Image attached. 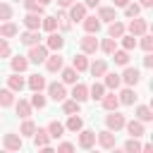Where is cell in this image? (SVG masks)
I'll return each mask as SVG.
<instances>
[{"label": "cell", "instance_id": "22", "mask_svg": "<svg viewBox=\"0 0 153 153\" xmlns=\"http://www.w3.org/2000/svg\"><path fill=\"white\" fill-rule=\"evenodd\" d=\"M45 76H41V74H31L29 79H26V86L31 88V91H43L45 88Z\"/></svg>", "mask_w": 153, "mask_h": 153}, {"label": "cell", "instance_id": "12", "mask_svg": "<svg viewBox=\"0 0 153 153\" xmlns=\"http://www.w3.org/2000/svg\"><path fill=\"white\" fill-rule=\"evenodd\" d=\"M62 45H65V38H62V33H57V31H50V33H48V41H45V48H48V50H62Z\"/></svg>", "mask_w": 153, "mask_h": 153}, {"label": "cell", "instance_id": "47", "mask_svg": "<svg viewBox=\"0 0 153 153\" xmlns=\"http://www.w3.org/2000/svg\"><path fill=\"white\" fill-rule=\"evenodd\" d=\"M10 55H12V48H10L7 38L0 36V60H5V57H10Z\"/></svg>", "mask_w": 153, "mask_h": 153}, {"label": "cell", "instance_id": "23", "mask_svg": "<svg viewBox=\"0 0 153 153\" xmlns=\"http://www.w3.org/2000/svg\"><path fill=\"white\" fill-rule=\"evenodd\" d=\"M14 110H17V115L22 117V120H26V117H31V103L29 100H24V98H19L17 103H14Z\"/></svg>", "mask_w": 153, "mask_h": 153}, {"label": "cell", "instance_id": "6", "mask_svg": "<svg viewBox=\"0 0 153 153\" xmlns=\"http://www.w3.org/2000/svg\"><path fill=\"white\" fill-rule=\"evenodd\" d=\"M96 141H98L103 148H115V141H117V131H110V129L105 127L103 131H98V134H96Z\"/></svg>", "mask_w": 153, "mask_h": 153}, {"label": "cell", "instance_id": "25", "mask_svg": "<svg viewBox=\"0 0 153 153\" xmlns=\"http://www.w3.org/2000/svg\"><path fill=\"white\" fill-rule=\"evenodd\" d=\"M10 65H12V72H26V67H29V57L26 55H17V57H12L10 60Z\"/></svg>", "mask_w": 153, "mask_h": 153}, {"label": "cell", "instance_id": "5", "mask_svg": "<svg viewBox=\"0 0 153 153\" xmlns=\"http://www.w3.org/2000/svg\"><path fill=\"white\" fill-rule=\"evenodd\" d=\"M79 48H81L84 55H93V53L98 50V38H96L93 33H86L84 38H79Z\"/></svg>", "mask_w": 153, "mask_h": 153}, {"label": "cell", "instance_id": "38", "mask_svg": "<svg viewBox=\"0 0 153 153\" xmlns=\"http://www.w3.org/2000/svg\"><path fill=\"white\" fill-rule=\"evenodd\" d=\"M98 19L100 22H112V19H117V12H115V7H100L98 10Z\"/></svg>", "mask_w": 153, "mask_h": 153}, {"label": "cell", "instance_id": "46", "mask_svg": "<svg viewBox=\"0 0 153 153\" xmlns=\"http://www.w3.org/2000/svg\"><path fill=\"white\" fill-rule=\"evenodd\" d=\"M124 151H127V153H139V151H141L139 139H136V136H129V141L124 143Z\"/></svg>", "mask_w": 153, "mask_h": 153}, {"label": "cell", "instance_id": "15", "mask_svg": "<svg viewBox=\"0 0 153 153\" xmlns=\"http://www.w3.org/2000/svg\"><path fill=\"white\" fill-rule=\"evenodd\" d=\"M19 41L29 48V45H33V43H41V33H38V29H26V31L19 36Z\"/></svg>", "mask_w": 153, "mask_h": 153}, {"label": "cell", "instance_id": "7", "mask_svg": "<svg viewBox=\"0 0 153 153\" xmlns=\"http://www.w3.org/2000/svg\"><path fill=\"white\" fill-rule=\"evenodd\" d=\"M86 5L84 2H72L69 5V12H67V17H69V22H74V24H79L84 17H86Z\"/></svg>", "mask_w": 153, "mask_h": 153}, {"label": "cell", "instance_id": "56", "mask_svg": "<svg viewBox=\"0 0 153 153\" xmlns=\"http://www.w3.org/2000/svg\"><path fill=\"white\" fill-rule=\"evenodd\" d=\"M139 5H141V7H151V5H153V0H139Z\"/></svg>", "mask_w": 153, "mask_h": 153}, {"label": "cell", "instance_id": "4", "mask_svg": "<svg viewBox=\"0 0 153 153\" xmlns=\"http://www.w3.org/2000/svg\"><path fill=\"white\" fill-rule=\"evenodd\" d=\"M131 36H141V33H146L148 31V22L143 19V17H131V22H129V26H124Z\"/></svg>", "mask_w": 153, "mask_h": 153}, {"label": "cell", "instance_id": "1", "mask_svg": "<svg viewBox=\"0 0 153 153\" xmlns=\"http://www.w3.org/2000/svg\"><path fill=\"white\" fill-rule=\"evenodd\" d=\"M26 57H29V65H41V62H45V57H48V48L41 45V43H33V45H29Z\"/></svg>", "mask_w": 153, "mask_h": 153}, {"label": "cell", "instance_id": "2", "mask_svg": "<svg viewBox=\"0 0 153 153\" xmlns=\"http://www.w3.org/2000/svg\"><path fill=\"white\" fill-rule=\"evenodd\" d=\"M124 122H127V117L120 115L117 110H110V115H105V127H108L110 131H120V129H124Z\"/></svg>", "mask_w": 153, "mask_h": 153}, {"label": "cell", "instance_id": "34", "mask_svg": "<svg viewBox=\"0 0 153 153\" xmlns=\"http://www.w3.org/2000/svg\"><path fill=\"white\" fill-rule=\"evenodd\" d=\"M14 105V91L12 88H0V108Z\"/></svg>", "mask_w": 153, "mask_h": 153}, {"label": "cell", "instance_id": "27", "mask_svg": "<svg viewBox=\"0 0 153 153\" xmlns=\"http://www.w3.org/2000/svg\"><path fill=\"white\" fill-rule=\"evenodd\" d=\"M100 103H103V108L110 112V110H117L120 108V98L115 96V93H105L103 98H100Z\"/></svg>", "mask_w": 153, "mask_h": 153}, {"label": "cell", "instance_id": "32", "mask_svg": "<svg viewBox=\"0 0 153 153\" xmlns=\"http://www.w3.org/2000/svg\"><path fill=\"white\" fill-rule=\"evenodd\" d=\"M134 115H136V120H141V122H151V120H153V110H151L148 105H136Z\"/></svg>", "mask_w": 153, "mask_h": 153}, {"label": "cell", "instance_id": "35", "mask_svg": "<svg viewBox=\"0 0 153 153\" xmlns=\"http://www.w3.org/2000/svg\"><path fill=\"white\" fill-rule=\"evenodd\" d=\"M60 72H62V84H76V76H79V72H76L74 67H62Z\"/></svg>", "mask_w": 153, "mask_h": 153}, {"label": "cell", "instance_id": "39", "mask_svg": "<svg viewBox=\"0 0 153 153\" xmlns=\"http://www.w3.org/2000/svg\"><path fill=\"white\" fill-rule=\"evenodd\" d=\"M41 29H45L48 33L57 29V14L55 17H41Z\"/></svg>", "mask_w": 153, "mask_h": 153}, {"label": "cell", "instance_id": "53", "mask_svg": "<svg viewBox=\"0 0 153 153\" xmlns=\"http://www.w3.org/2000/svg\"><path fill=\"white\" fill-rule=\"evenodd\" d=\"M72 2H76V0H57V5H60V7H62V10H65V7H69V5H72Z\"/></svg>", "mask_w": 153, "mask_h": 153}, {"label": "cell", "instance_id": "36", "mask_svg": "<svg viewBox=\"0 0 153 153\" xmlns=\"http://www.w3.org/2000/svg\"><path fill=\"white\" fill-rule=\"evenodd\" d=\"M79 108H81V103L74 100V98H69V100L65 98V100H62V112H65V115H74V112H79Z\"/></svg>", "mask_w": 153, "mask_h": 153}, {"label": "cell", "instance_id": "21", "mask_svg": "<svg viewBox=\"0 0 153 153\" xmlns=\"http://www.w3.org/2000/svg\"><path fill=\"white\" fill-rule=\"evenodd\" d=\"M88 72L93 74V79H98V76H103V74L108 72V62H105V60H96V62H88Z\"/></svg>", "mask_w": 153, "mask_h": 153}, {"label": "cell", "instance_id": "26", "mask_svg": "<svg viewBox=\"0 0 153 153\" xmlns=\"http://www.w3.org/2000/svg\"><path fill=\"white\" fill-rule=\"evenodd\" d=\"M45 129H48L50 139H62V136H65V124H62V122H57V120H53Z\"/></svg>", "mask_w": 153, "mask_h": 153}, {"label": "cell", "instance_id": "31", "mask_svg": "<svg viewBox=\"0 0 153 153\" xmlns=\"http://www.w3.org/2000/svg\"><path fill=\"white\" fill-rule=\"evenodd\" d=\"M105 96V86L100 84V81H93L91 86H88V98H93V100H100Z\"/></svg>", "mask_w": 153, "mask_h": 153}, {"label": "cell", "instance_id": "13", "mask_svg": "<svg viewBox=\"0 0 153 153\" xmlns=\"http://www.w3.org/2000/svg\"><path fill=\"white\" fill-rule=\"evenodd\" d=\"M62 65H65V62H62V55H60L57 50H55L53 55H48V57H45V69H48V72H60V69H62Z\"/></svg>", "mask_w": 153, "mask_h": 153}, {"label": "cell", "instance_id": "3", "mask_svg": "<svg viewBox=\"0 0 153 153\" xmlns=\"http://www.w3.org/2000/svg\"><path fill=\"white\" fill-rule=\"evenodd\" d=\"M45 88H48V98H50V100H55V103H62V100L67 98L65 84H57V81H53V84H45Z\"/></svg>", "mask_w": 153, "mask_h": 153}, {"label": "cell", "instance_id": "18", "mask_svg": "<svg viewBox=\"0 0 153 153\" xmlns=\"http://www.w3.org/2000/svg\"><path fill=\"white\" fill-rule=\"evenodd\" d=\"M103 76H105V81H103V86H105V88H110V91L120 88V84H122V76H120L117 72H105Z\"/></svg>", "mask_w": 153, "mask_h": 153}, {"label": "cell", "instance_id": "8", "mask_svg": "<svg viewBox=\"0 0 153 153\" xmlns=\"http://www.w3.org/2000/svg\"><path fill=\"white\" fill-rule=\"evenodd\" d=\"M120 76H122V84H127V86H136V84L141 81L139 69H136V67H129V65H124V72H122Z\"/></svg>", "mask_w": 153, "mask_h": 153}, {"label": "cell", "instance_id": "45", "mask_svg": "<svg viewBox=\"0 0 153 153\" xmlns=\"http://www.w3.org/2000/svg\"><path fill=\"white\" fill-rule=\"evenodd\" d=\"M139 12H141V5L139 2H127L124 5V14L131 19V17H139Z\"/></svg>", "mask_w": 153, "mask_h": 153}, {"label": "cell", "instance_id": "11", "mask_svg": "<svg viewBox=\"0 0 153 153\" xmlns=\"http://www.w3.org/2000/svg\"><path fill=\"white\" fill-rule=\"evenodd\" d=\"M33 143H36V148H45V146H50V134H48V129L36 127V131H33Z\"/></svg>", "mask_w": 153, "mask_h": 153}, {"label": "cell", "instance_id": "54", "mask_svg": "<svg viewBox=\"0 0 153 153\" xmlns=\"http://www.w3.org/2000/svg\"><path fill=\"white\" fill-rule=\"evenodd\" d=\"M98 2H100V0H84L86 7H98Z\"/></svg>", "mask_w": 153, "mask_h": 153}, {"label": "cell", "instance_id": "19", "mask_svg": "<svg viewBox=\"0 0 153 153\" xmlns=\"http://www.w3.org/2000/svg\"><path fill=\"white\" fill-rule=\"evenodd\" d=\"M72 98L74 100H79V103H84L86 98H88V86L86 84H72Z\"/></svg>", "mask_w": 153, "mask_h": 153}, {"label": "cell", "instance_id": "30", "mask_svg": "<svg viewBox=\"0 0 153 153\" xmlns=\"http://www.w3.org/2000/svg\"><path fill=\"white\" fill-rule=\"evenodd\" d=\"M72 67H74L76 72H86V69H88V57H86L84 53L74 55V57H72Z\"/></svg>", "mask_w": 153, "mask_h": 153}, {"label": "cell", "instance_id": "48", "mask_svg": "<svg viewBox=\"0 0 153 153\" xmlns=\"http://www.w3.org/2000/svg\"><path fill=\"white\" fill-rule=\"evenodd\" d=\"M57 24L62 26V31H69V29H72V22H69L67 12H60V14H57Z\"/></svg>", "mask_w": 153, "mask_h": 153}, {"label": "cell", "instance_id": "16", "mask_svg": "<svg viewBox=\"0 0 153 153\" xmlns=\"http://www.w3.org/2000/svg\"><path fill=\"white\" fill-rule=\"evenodd\" d=\"M24 86H26V79H24V76H19V72H12V74L7 76V88H12L14 93H17V91H22Z\"/></svg>", "mask_w": 153, "mask_h": 153}, {"label": "cell", "instance_id": "17", "mask_svg": "<svg viewBox=\"0 0 153 153\" xmlns=\"http://www.w3.org/2000/svg\"><path fill=\"white\" fill-rule=\"evenodd\" d=\"M81 24H84V31H86V33H98L103 22H100L98 17H84V19H81Z\"/></svg>", "mask_w": 153, "mask_h": 153}, {"label": "cell", "instance_id": "50", "mask_svg": "<svg viewBox=\"0 0 153 153\" xmlns=\"http://www.w3.org/2000/svg\"><path fill=\"white\" fill-rule=\"evenodd\" d=\"M0 19H2V22L12 19V7H10L7 2H0Z\"/></svg>", "mask_w": 153, "mask_h": 153}, {"label": "cell", "instance_id": "28", "mask_svg": "<svg viewBox=\"0 0 153 153\" xmlns=\"http://www.w3.org/2000/svg\"><path fill=\"white\" fill-rule=\"evenodd\" d=\"M124 31H127V29H124V24H122V22H117V19H112V22H110V26H108V36H110V38H120Z\"/></svg>", "mask_w": 153, "mask_h": 153}, {"label": "cell", "instance_id": "41", "mask_svg": "<svg viewBox=\"0 0 153 153\" xmlns=\"http://www.w3.org/2000/svg\"><path fill=\"white\" fill-rule=\"evenodd\" d=\"M120 41H122V48L124 50H134L136 48V36H131V33H122Z\"/></svg>", "mask_w": 153, "mask_h": 153}, {"label": "cell", "instance_id": "20", "mask_svg": "<svg viewBox=\"0 0 153 153\" xmlns=\"http://www.w3.org/2000/svg\"><path fill=\"white\" fill-rule=\"evenodd\" d=\"M117 98H120V105H134L139 96H136V91H134L131 86H127V88H122V93H120Z\"/></svg>", "mask_w": 153, "mask_h": 153}, {"label": "cell", "instance_id": "52", "mask_svg": "<svg viewBox=\"0 0 153 153\" xmlns=\"http://www.w3.org/2000/svg\"><path fill=\"white\" fill-rule=\"evenodd\" d=\"M143 67H146V69H151V67H153V53H151V50L143 55Z\"/></svg>", "mask_w": 153, "mask_h": 153}, {"label": "cell", "instance_id": "51", "mask_svg": "<svg viewBox=\"0 0 153 153\" xmlns=\"http://www.w3.org/2000/svg\"><path fill=\"white\" fill-rule=\"evenodd\" d=\"M57 151H62V153H69V151H74V143H69V141H62V143H57Z\"/></svg>", "mask_w": 153, "mask_h": 153}, {"label": "cell", "instance_id": "55", "mask_svg": "<svg viewBox=\"0 0 153 153\" xmlns=\"http://www.w3.org/2000/svg\"><path fill=\"white\" fill-rule=\"evenodd\" d=\"M129 0H112V7H124Z\"/></svg>", "mask_w": 153, "mask_h": 153}, {"label": "cell", "instance_id": "10", "mask_svg": "<svg viewBox=\"0 0 153 153\" xmlns=\"http://www.w3.org/2000/svg\"><path fill=\"white\" fill-rule=\"evenodd\" d=\"M124 129H127L129 136H136V139L146 134V127H143L141 120H129V122H124Z\"/></svg>", "mask_w": 153, "mask_h": 153}, {"label": "cell", "instance_id": "40", "mask_svg": "<svg viewBox=\"0 0 153 153\" xmlns=\"http://www.w3.org/2000/svg\"><path fill=\"white\" fill-rule=\"evenodd\" d=\"M33 131H36V124L26 117V120L22 122V127H19V136H33Z\"/></svg>", "mask_w": 153, "mask_h": 153}, {"label": "cell", "instance_id": "24", "mask_svg": "<svg viewBox=\"0 0 153 153\" xmlns=\"http://www.w3.org/2000/svg\"><path fill=\"white\" fill-rule=\"evenodd\" d=\"M41 17L43 14H38V12H26V17L22 22H24L26 29H41Z\"/></svg>", "mask_w": 153, "mask_h": 153}, {"label": "cell", "instance_id": "43", "mask_svg": "<svg viewBox=\"0 0 153 153\" xmlns=\"http://www.w3.org/2000/svg\"><path fill=\"white\" fill-rule=\"evenodd\" d=\"M29 103H31V108H38V110H41V108H45V103H48V100H45V96H43L41 91H33V96H31V100H29Z\"/></svg>", "mask_w": 153, "mask_h": 153}, {"label": "cell", "instance_id": "44", "mask_svg": "<svg viewBox=\"0 0 153 153\" xmlns=\"http://www.w3.org/2000/svg\"><path fill=\"white\" fill-rule=\"evenodd\" d=\"M24 2V7H26V12H38V14H43V5L38 2V0H22Z\"/></svg>", "mask_w": 153, "mask_h": 153}, {"label": "cell", "instance_id": "9", "mask_svg": "<svg viewBox=\"0 0 153 153\" xmlns=\"http://www.w3.org/2000/svg\"><path fill=\"white\" fill-rule=\"evenodd\" d=\"M93 143H96V131H91V129H79V148H93Z\"/></svg>", "mask_w": 153, "mask_h": 153}, {"label": "cell", "instance_id": "37", "mask_svg": "<svg viewBox=\"0 0 153 153\" xmlns=\"http://www.w3.org/2000/svg\"><path fill=\"white\" fill-rule=\"evenodd\" d=\"M84 127V120L79 117V112H74V115H69V120H67V124H65V129H69V131H79Z\"/></svg>", "mask_w": 153, "mask_h": 153}, {"label": "cell", "instance_id": "57", "mask_svg": "<svg viewBox=\"0 0 153 153\" xmlns=\"http://www.w3.org/2000/svg\"><path fill=\"white\" fill-rule=\"evenodd\" d=\"M38 2H41V5H43V7H45V5H50V2H53V0H38Z\"/></svg>", "mask_w": 153, "mask_h": 153}, {"label": "cell", "instance_id": "33", "mask_svg": "<svg viewBox=\"0 0 153 153\" xmlns=\"http://www.w3.org/2000/svg\"><path fill=\"white\" fill-rule=\"evenodd\" d=\"M17 33H19V29H17V24L10 22V19L0 26V36H2V38H12V36H17Z\"/></svg>", "mask_w": 153, "mask_h": 153}, {"label": "cell", "instance_id": "29", "mask_svg": "<svg viewBox=\"0 0 153 153\" xmlns=\"http://www.w3.org/2000/svg\"><path fill=\"white\" fill-rule=\"evenodd\" d=\"M98 48H100L105 55H112V53L117 50V38H110V36H108V38H103V41L98 43Z\"/></svg>", "mask_w": 153, "mask_h": 153}, {"label": "cell", "instance_id": "14", "mask_svg": "<svg viewBox=\"0 0 153 153\" xmlns=\"http://www.w3.org/2000/svg\"><path fill=\"white\" fill-rule=\"evenodd\" d=\"M2 146H5L7 151H19V148L24 146V141H22V136H19V134H5Z\"/></svg>", "mask_w": 153, "mask_h": 153}, {"label": "cell", "instance_id": "42", "mask_svg": "<svg viewBox=\"0 0 153 153\" xmlns=\"http://www.w3.org/2000/svg\"><path fill=\"white\" fill-rule=\"evenodd\" d=\"M112 57H115V65H122V67L129 65V50H124V48H122V50H115Z\"/></svg>", "mask_w": 153, "mask_h": 153}, {"label": "cell", "instance_id": "49", "mask_svg": "<svg viewBox=\"0 0 153 153\" xmlns=\"http://www.w3.org/2000/svg\"><path fill=\"white\" fill-rule=\"evenodd\" d=\"M139 45H141L146 53H148V50H153V36H148V33H141V43H139Z\"/></svg>", "mask_w": 153, "mask_h": 153}]
</instances>
